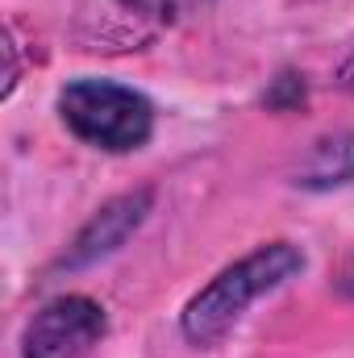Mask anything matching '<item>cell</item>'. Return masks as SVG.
I'll list each match as a JSON object with an SVG mask.
<instances>
[{
  "label": "cell",
  "mask_w": 354,
  "mask_h": 358,
  "mask_svg": "<svg viewBox=\"0 0 354 358\" xmlns=\"http://www.w3.org/2000/svg\"><path fill=\"white\" fill-rule=\"evenodd\" d=\"M300 271H304V250L296 242L275 238V242L255 246L238 263L221 267L200 292H192V300L179 313L183 342L196 350H213L217 342H225L234 334V325L246 317L250 304L288 287Z\"/></svg>",
  "instance_id": "obj_1"
},
{
  "label": "cell",
  "mask_w": 354,
  "mask_h": 358,
  "mask_svg": "<svg viewBox=\"0 0 354 358\" xmlns=\"http://www.w3.org/2000/svg\"><path fill=\"white\" fill-rule=\"evenodd\" d=\"M55 108L71 138L104 155H129L155 138L150 96L117 80H96V76L71 80L67 88H59Z\"/></svg>",
  "instance_id": "obj_2"
},
{
  "label": "cell",
  "mask_w": 354,
  "mask_h": 358,
  "mask_svg": "<svg viewBox=\"0 0 354 358\" xmlns=\"http://www.w3.org/2000/svg\"><path fill=\"white\" fill-rule=\"evenodd\" d=\"M104 334H108L104 304L84 292H67L46 300L29 317L21 334V358H92Z\"/></svg>",
  "instance_id": "obj_3"
},
{
  "label": "cell",
  "mask_w": 354,
  "mask_h": 358,
  "mask_svg": "<svg viewBox=\"0 0 354 358\" xmlns=\"http://www.w3.org/2000/svg\"><path fill=\"white\" fill-rule=\"evenodd\" d=\"M150 208H155V192L150 187H138V192H125V196L108 200L88 225L76 234V242L63 255V267L80 271V267H92V263L108 259V255H117L125 246V238L142 229V221L150 217Z\"/></svg>",
  "instance_id": "obj_4"
},
{
  "label": "cell",
  "mask_w": 354,
  "mask_h": 358,
  "mask_svg": "<svg viewBox=\"0 0 354 358\" xmlns=\"http://www.w3.org/2000/svg\"><path fill=\"white\" fill-rule=\"evenodd\" d=\"M351 179H354V134H330L313 146V155L300 167L296 183L309 187V192H325V187H338V183H351Z\"/></svg>",
  "instance_id": "obj_5"
},
{
  "label": "cell",
  "mask_w": 354,
  "mask_h": 358,
  "mask_svg": "<svg viewBox=\"0 0 354 358\" xmlns=\"http://www.w3.org/2000/svg\"><path fill=\"white\" fill-rule=\"evenodd\" d=\"M117 4L138 13V17H150V21H179V17L204 8L208 0H117Z\"/></svg>",
  "instance_id": "obj_6"
},
{
  "label": "cell",
  "mask_w": 354,
  "mask_h": 358,
  "mask_svg": "<svg viewBox=\"0 0 354 358\" xmlns=\"http://www.w3.org/2000/svg\"><path fill=\"white\" fill-rule=\"evenodd\" d=\"M296 92H304V84H296V76H279L275 88L267 92L263 100L271 108H288V104H296Z\"/></svg>",
  "instance_id": "obj_7"
},
{
  "label": "cell",
  "mask_w": 354,
  "mask_h": 358,
  "mask_svg": "<svg viewBox=\"0 0 354 358\" xmlns=\"http://www.w3.org/2000/svg\"><path fill=\"white\" fill-rule=\"evenodd\" d=\"M334 84H338V92H346V96H354V55L338 67V76H334Z\"/></svg>",
  "instance_id": "obj_8"
},
{
  "label": "cell",
  "mask_w": 354,
  "mask_h": 358,
  "mask_svg": "<svg viewBox=\"0 0 354 358\" xmlns=\"http://www.w3.org/2000/svg\"><path fill=\"white\" fill-rule=\"evenodd\" d=\"M338 292H342L346 300H354V255L346 259V267L338 271Z\"/></svg>",
  "instance_id": "obj_9"
}]
</instances>
